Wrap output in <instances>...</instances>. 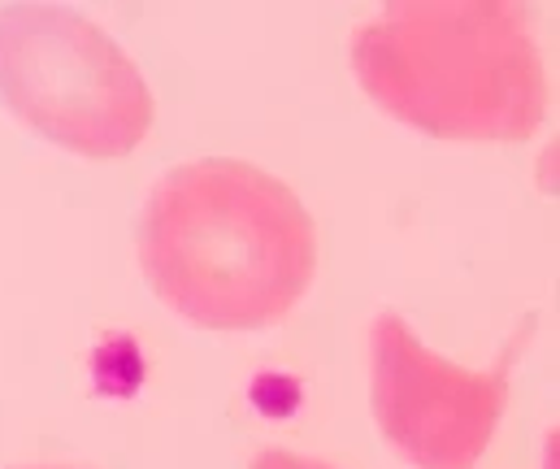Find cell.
Returning <instances> with one entry per match:
<instances>
[{
	"instance_id": "obj_1",
	"label": "cell",
	"mask_w": 560,
	"mask_h": 469,
	"mask_svg": "<svg viewBox=\"0 0 560 469\" xmlns=\"http://www.w3.org/2000/svg\"><path fill=\"white\" fill-rule=\"evenodd\" d=\"M136 257L152 296L187 326L253 335L308 296L317 226L279 174L240 156H200L152 183Z\"/></svg>"
},
{
	"instance_id": "obj_2",
	"label": "cell",
	"mask_w": 560,
	"mask_h": 469,
	"mask_svg": "<svg viewBox=\"0 0 560 469\" xmlns=\"http://www.w3.org/2000/svg\"><path fill=\"white\" fill-rule=\"evenodd\" d=\"M365 101L447 144H522L548 118V61L509 0H396L348 39Z\"/></svg>"
},
{
	"instance_id": "obj_3",
	"label": "cell",
	"mask_w": 560,
	"mask_h": 469,
	"mask_svg": "<svg viewBox=\"0 0 560 469\" xmlns=\"http://www.w3.org/2000/svg\"><path fill=\"white\" fill-rule=\"evenodd\" d=\"M0 109L83 161L136 153L156 122L136 57L96 17L57 0L0 4Z\"/></svg>"
},
{
	"instance_id": "obj_4",
	"label": "cell",
	"mask_w": 560,
	"mask_h": 469,
	"mask_svg": "<svg viewBox=\"0 0 560 469\" xmlns=\"http://www.w3.org/2000/svg\"><path fill=\"white\" fill-rule=\"evenodd\" d=\"M370 413L387 448L413 469H474L513 400L509 370H469L434 352L405 313L370 321Z\"/></svg>"
},
{
	"instance_id": "obj_5",
	"label": "cell",
	"mask_w": 560,
	"mask_h": 469,
	"mask_svg": "<svg viewBox=\"0 0 560 469\" xmlns=\"http://www.w3.org/2000/svg\"><path fill=\"white\" fill-rule=\"evenodd\" d=\"M248 469H339L330 466V461H322V457H308V453H291V448H266V453H257Z\"/></svg>"
},
{
	"instance_id": "obj_6",
	"label": "cell",
	"mask_w": 560,
	"mask_h": 469,
	"mask_svg": "<svg viewBox=\"0 0 560 469\" xmlns=\"http://www.w3.org/2000/svg\"><path fill=\"white\" fill-rule=\"evenodd\" d=\"M22 469H74V466H22Z\"/></svg>"
}]
</instances>
